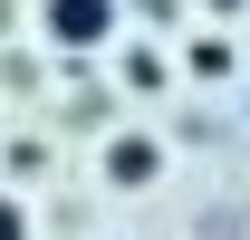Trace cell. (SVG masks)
<instances>
[{"label":"cell","mask_w":250,"mask_h":240,"mask_svg":"<svg viewBox=\"0 0 250 240\" xmlns=\"http://www.w3.org/2000/svg\"><path fill=\"white\" fill-rule=\"evenodd\" d=\"M154 173H164V144H154V135H116V144H106V182H116V192H145Z\"/></svg>","instance_id":"2"},{"label":"cell","mask_w":250,"mask_h":240,"mask_svg":"<svg viewBox=\"0 0 250 240\" xmlns=\"http://www.w3.org/2000/svg\"><path fill=\"white\" fill-rule=\"evenodd\" d=\"M183 67H192V77H231V39H192Z\"/></svg>","instance_id":"3"},{"label":"cell","mask_w":250,"mask_h":240,"mask_svg":"<svg viewBox=\"0 0 250 240\" xmlns=\"http://www.w3.org/2000/svg\"><path fill=\"white\" fill-rule=\"evenodd\" d=\"M48 48H106L116 39V0H39Z\"/></svg>","instance_id":"1"},{"label":"cell","mask_w":250,"mask_h":240,"mask_svg":"<svg viewBox=\"0 0 250 240\" xmlns=\"http://www.w3.org/2000/svg\"><path fill=\"white\" fill-rule=\"evenodd\" d=\"M0 240H29V211L10 202V192H0Z\"/></svg>","instance_id":"4"},{"label":"cell","mask_w":250,"mask_h":240,"mask_svg":"<svg viewBox=\"0 0 250 240\" xmlns=\"http://www.w3.org/2000/svg\"><path fill=\"white\" fill-rule=\"evenodd\" d=\"M212 10H241V0H212Z\"/></svg>","instance_id":"5"}]
</instances>
